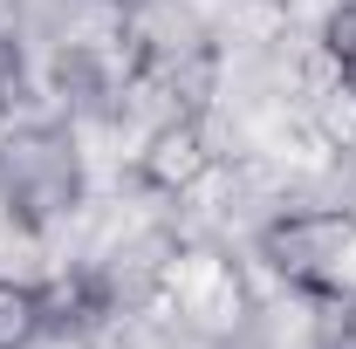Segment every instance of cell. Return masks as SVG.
Returning a JSON list of instances; mask_svg holds the SVG:
<instances>
[{"instance_id": "5b68a950", "label": "cell", "mask_w": 356, "mask_h": 349, "mask_svg": "<svg viewBox=\"0 0 356 349\" xmlns=\"http://www.w3.org/2000/svg\"><path fill=\"white\" fill-rule=\"evenodd\" d=\"M42 336V302L21 281H0V349H28Z\"/></svg>"}, {"instance_id": "7a4b0ae2", "label": "cell", "mask_w": 356, "mask_h": 349, "mask_svg": "<svg viewBox=\"0 0 356 349\" xmlns=\"http://www.w3.org/2000/svg\"><path fill=\"white\" fill-rule=\"evenodd\" d=\"M356 240V219L350 213H288L261 233V254L267 267L302 288V295H336V274H343V254Z\"/></svg>"}, {"instance_id": "277c9868", "label": "cell", "mask_w": 356, "mask_h": 349, "mask_svg": "<svg viewBox=\"0 0 356 349\" xmlns=\"http://www.w3.org/2000/svg\"><path fill=\"white\" fill-rule=\"evenodd\" d=\"M213 165V151H206V137H199V124L192 117H172L165 131L144 144V158H137V178L144 185H158V192H185L192 178Z\"/></svg>"}, {"instance_id": "8992f818", "label": "cell", "mask_w": 356, "mask_h": 349, "mask_svg": "<svg viewBox=\"0 0 356 349\" xmlns=\"http://www.w3.org/2000/svg\"><path fill=\"white\" fill-rule=\"evenodd\" d=\"M322 42H329V62L343 69V89L356 96V0H350V7H336V14H329V28H322Z\"/></svg>"}, {"instance_id": "9c48e42d", "label": "cell", "mask_w": 356, "mask_h": 349, "mask_svg": "<svg viewBox=\"0 0 356 349\" xmlns=\"http://www.w3.org/2000/svg\"><path fill=\"white\" fill-rule=\"evenodd\" d=\"M322 349H350V343H322Z\"/></svg>"}, {"instance_id": "3957f363", "label": "cell", "mask_w": 356, "mask_h": 349, "mask_svg": "<svg viewBox=\"0 0 356 349\" xmlns=\"http://www.w3.org/2000/svg\"><path fill=\"white\" fill-rule=\"evenodd\" d=\"M35 302H42V336H89L117 315V288L103 267H69V274H48Z\"/></svg>"}, {"instance_id": "6da1fadb", "label": "cell", "mask_w": 356, "mask_h": 349, "mask_svg": "<svg viewBox=\"0 0 356 349\" xmlns=\"http://www.w3.org/2000/svg\"><path fill=\"white\" fill-rule=\"evenodd\" d=\"M83 206V151L69 124H21L0 137V213L28 233Z\"/></svg>"}, {"instance_id": "52a82bcc", "label": "cell", "mask_w": 356, "mask_h": 349, "mask_svg": "<svg viewBox=\"0 0 356 349\" xmlns=\"http://www.w3.org/2000/svg\"><path fill=\"white\" fill-rule=\"evenodd\" d=\"M21 83H28V69H21V48L0 35V117L21 103Z\"/></svg>"}, {"instance_id": "ba28073f", "label": "cell", "mask_w": 356, "mask_h": 349, "mask_svg": "<svg viewBox=\"0 0 356 349\" xmlns=\"http://www.w3.org/2000/svg\"><path fill=\"white\" fill-rule=\"evenodd\" d=\"M103 7H117V14H144V7H158V0H103Z\"/></svg>"}]
</instances>
